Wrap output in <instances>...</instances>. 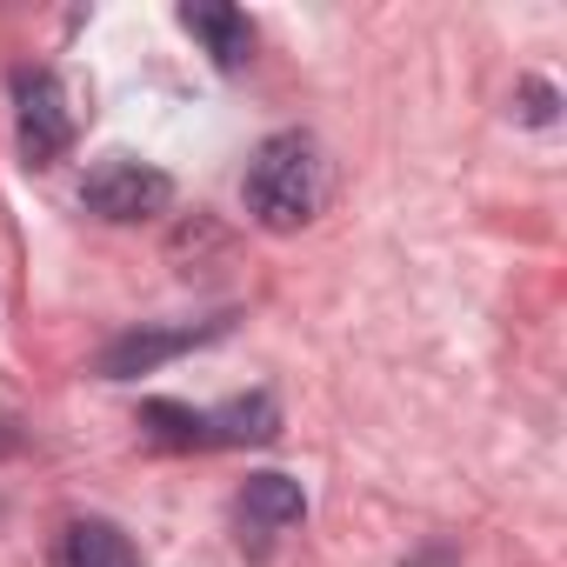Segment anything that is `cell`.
I'll return each mask as SVG.
<instances>
[{
  "mask_svg": "<svg viewBox=\"0 0 567 567\" xmlns=\"http://www.w3.org/2000/svg\"><path fill=\"white\" fill-rule=\"evenodd\" d=\"M328 200V154L308 127H280L247 154L240 174V207L254 214V227L267 234H295L321 214Z\"/></svg>",
  "mask_w": 567,
  "mask_h": 567,
  "instance_id": "cell-1",
  "label": "cell"
},
{
  "mask_svg": "<svg viewBox=\"0 0 567 567\" xmlns=\"http://www.w3.org/2000/svg\"><path fill=\"white\" fill-rule=\"evenodd\" d=\"M14 147H21V167H54L74 134H81V114L68 101V81L54 68H14Z\"/></svg>",
  "mask_w": 567,
  "mask_h": 567,
  "instance_id": "cell-2",
  "label": "cell"
},
{
  "mask_svg": "<svg viewBox=\"0 0 567 567\" xmlns=\"http://www.w3.org/2000/svg\"><path fill=\"white\" fill-rule=\"evenodd\" d=\"M81 207L107 227H134V220H154L174 207V174L141 161V154H107L87 167L81 181Z\"/></svg>",
  "mask_w": 567,
  "mask_h": 567,
  "instance_id": "cell-3",
  "label": "cell"
},
{
  "mask_svg": "<svg viewBox=\"0 0 567 567\" xmlns=\"http://www.w3.org/2000/svg\"><path fill=\"white\" fill-rule=\"evenodd\" d=\"M308 520V487L295 474H247L234 494V540L247 560H267L280 547V534H295Z\"/></svg>",
  "mask_w": 567,
  "mask_h": 567,
  "instance_id": "cell-4",
  "label": "cell"
},
{
  "mask_svg": "<svg viewBox=\"0 0 567 567\" xmlns=\"http://www.w3.org/2000/svg\"><path fill=\"white\" fill-rule=\"evenodd\" d=\"M227 328H234V315L174 321V328H127V334H114V341L94 354V374H101V381H141V374H154V368H167V361L207 348V341H220Z\"/></svg>",
  "mask_w": 567,
  "mask_h": 567,
  "instance_id": "cell-5",
  "label": "cell"
},
{
  "mask_svg": "<svg viewBox=\"0 0 567 567\" xmlns=\"http://www.w3.org/2000/svg\"><path fill=\"white\" fill-rule=\"evenodd\" d=\"M181 28L207 48V61H214L220 74H240V68L254 61V21H247L240 8H227V0H187V8H181Z\"/></svg>",
  "mask_w": 567,
  "mask_h": 567,
  "instance_id": "cell-6",
  "label": "cell"
},
{
  "mask_svg": "<svg viewBox=\"0 0 567 567\" xmlns=\"http://www.w3.org/2000/svg\"><path fill=\"white\" fill-rule=\"evenodd\" d=\"M54 567H147V560H141V547L127 540L121 520L81 514V520H68L54 534Z\"/></svg>",
  "mask_w": 567,
  "mask_h": 567,
  "instance_id": "cell-7",
  "label": "cell"
},
{
  "mask_svg": "<svg viewBox=\"0 0 567 567\" xmlns=\"http://www.w3.org/2000/svg\"><path fill=\"white\" fill-rule=\"evenodd\" d=\"M280 434V401L267 388L207 408V447H267Z\"/></svg>",
  "mask_w": 567,
  "mask_h": 567,
  "instance_id": "cell-8",
  "label": "cell"
},
{
  "mask_svg": "<svg viewBox=\"0 0 567 567\" xmlns=\"http://www.w3.org/2000/svg\"><path fill=\"white\" fill-rule=\"evenodd\" d=\"M141 427L154 447H207V408H187V401H141Z\"/></svg>",
  "mask_w": 567,
  "mask_h": 567,
  "instance_id": "cell-9",
  "label": "cell"
},
{
  "mask_svg": "<svg viewBox=\"0 0 567 567\" xmlns=\"http://www.w3.org/2000/svg\"><path fill=\"white\" fill-rule=\"evenodd\" d=\"M514 121H527V127H554V121H560V87L540 81V74H527V81L514 87Z\"/></svg>",
  "mask_w": 567,
  "mask_h": 567,
  "instance_id": "cell-10",
  "label": "cell"
}]
</instances>
